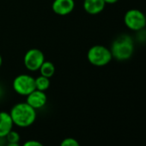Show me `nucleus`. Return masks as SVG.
Masks as SVG:
<instances>
[{"label": "nucleus", "instance_id": "1", "mask_svg": "<svg viewBox=\"0 0 146 146\" xmlns=\"http://www.w3.org/2000/svg\"><path fill=\"white\" fill-rule=\"evenodd\" d=\"M10 114L14 125L21 128H26L32 125L35 122L37 117L36 110L26 102L15 104L11 109Z\"/></svg>", "mask_w": 146, "mask_h": 146}, {"label": "nucleus", "instance_id": "2", "mask_svg": "<svg viewBox=\"0 0 146 146\" xmlns=\"http://www.w3.org/2000/svg\"><path fill=\"white\" fill-rule=\"evenodd\" d=\"M110 51L113 58H114L116 60H127L133 54L134 41L130 35L126 34L120 35L112 42Z\"/></svg>", "mask_w": 146, "mask_h": 146}, {"label": "nucleus", "instance_id": "3", "mask_svg": "<svg viewBox=\"0 0 146 146\" xmlns=\"http://www.w3.org/2000/svg\"><path fill=\"white\" fill-rule=\"evenodd\" d=\"M88 61L94 66L102 67L108 64L113 59L110 49L102 45L91 46L87 52Z\"/></svg>", "mask_w": 146, "mask_h": 146}, {"label": "nucleus", "instance_id": "4", "mask_svg": "<svg viewBox=\"0 0 146 146\" xmlns=\"http://www.w3.org/2000/svg\"><path fill=\"white\" fill-rule=\"evenodd\" d=\"M12 88L19 96H27L35 90V78L29 74H20L14 78Z\"/></svg>", "mask_w": 146, "mask_h": 146}, {"label": "nucleus", "instance_id": "5", "mask_svg": "<svg viewBox=\"0 0 146 146\" xmlns=\"http://www.w3.org/2000/svg\"><path fill=\"white\" fill-rule=\"evenodd\" d=\"M124 23L129 29L136 32L141 31L146 26V17L141 11L131 9L125 12Z\"/></svg>", "mask_w": 146, "mask_h": 146}, {"label": "nucleus", "instance_id": "6", "mask_svg": "<svg viewBox=\"0 0 146 146\" xmlns=\"http://www.w3.org/2000/svg\"><path fill=\"white\" fill-rule=\"evenodd\" d=\"M45 60L46 59L43 52L38 48L29 49L23 57V64L25 68L32 72L39 70Z\"/></svg>", "mask_w": 146, "mask_h": 146}, {"label": "nucleus", "instance_id": "7", "mask_svg": "<svg viewBox=\"0 0 146 146\" xmlns=\"http://www.w3.org/2000/svg\"><path fill=\"white\" fill-rule=\"evenodd\" d=\"M26 102L35 110L44 108L47 102V96L44 91L35 90L26 96Z\"/></svg>", "mask_w": 146, "mask_h": 146}, {"label": "nucleus", "instance_id": "8", "mask_svg": "<svg viewBox=\"0 0 146 146\" xmlns=\"http://www.w3.org/2000/svg\"><path fill=\"white\" fill-rule=\"evenodd\" d=\"M75 8L74 0H54L52 4V11L58 16H67Z\"/></svg>", "mask_w": 146, "mask_h": 146}, {"label": "nucleus", "instance_id": "9", "mask_svg": "<svg viewBox=\"0 0 146 146\" xmlns=\"http://www.w3.org/2000/svg\"><path fill=\"white\" fill-rule=\"evenodd\" d=\"M14 123L10 113L0 112V137H5L6 135L13 130Z\"/></svg>", "mask_w": 146, "mask_h": 146}, {"label": "nucleus", "instance_id": "10", "mask_svg": "<svg viewBox=\"0 0 146 146\" xmlns=\"http://www.w3.org/2000/svg\"><path fill=\"white\" fill-rule=\"evenodd\" d=\"M106 3L104 0H84V10L90 15H98L105 8Z\"/></svg>", "mask_w": 146, "mask_h": 146}, {"label": "nucleus", "instance_id": "11", "mask_svg": "<svg viewBox=\"0 0 146 146\" xmlns=\"http://www.w3.org/2000/svg\"><path fill=\"white\" fill-rule=\"evenodd\" d=\"M55 70H56L55 65L53 64V63L51 61H47V60H45L39 69L40 75L48 78H51L52 77H53V75L55 74Z\"/></svg>", "mask_w": 146, "mask_h": 146}, {"label": "nucleus", "instance_id": "12", "mask_svg": "<svg viewBox=\"0 0 146 146\" xmlns=\"http://www.w3.org/2000/svg\"><path fill=\"white\" fill-rule=\"evenodd\" d=\"M51 85L50 78L40 75L35 78V90L46 92Z\"/></svg>", "mask_w": 146, "mask_h": 146}, {"label": "nucleus", "instance_id": "13", "mask_svg": "<svg viewBox=\"0 0 146 146\" xmlns=\"http://www.w3.org/2000/svg\"><path fill=\"white\" fill-rule=\"evenodd\" d=\"M5 140L7 143H19L21 140V137L18 131L11 130L5 137Z\"/></svg>", "mask_w": 146, "mask_h": 146}, {"label": "nucleus", "instance_id": "14", "mask_svg": "<svg viewBox=\"0 0 146 146\" xmlns=\"http://www.w3.org/2000/svg\"><path fill=\"white\" fill-rule=\"evenodd\" d=\"M59 146H81L79 142L73 137H66L63 139Z\"/></svg>", "mask_w": 146, "mask_h": 146}, {"label": "nucleus", "instance_id": "15", "mask_svg": "<svg viewBox=\"0 0 146 146\" xmlns=\"http://www.w3.org/2000/svg\"><path fill=\"white\" fill-rule=\"evenodd\" d=\"M22 146H44V144L38 140H28Z\"/></svg>", "mask_w": 146, "mask_h": 146}, {"label": "nucleus", "instance_id": "16", "mask_svg": "<svg viewBox=\"0 0 146 146\" xmlns=\"http://www.w3.org/2000/svg\"><path fill=\"white\" fill-rule=\"evenodd\" d=\"M105 1V3H106V5L108 4V5H113V4H116L119 0H104Z\"/></svg>", "mask_w": 146, "mask_h": 146}, {"label": "nucleus", "instance_id": "17", "mask_svg": "<svg viewBox=\"0 0 146 146\" xmlns=\"http://www.w3.org/2000/svg\"><path fill=\"white\" fill-rule=\"evenodd\" d=\"M5 146H21L19 143H7Z\"/></svg>", "mask_w": 146, "mask_h": 146}, {"label": "nucleus", "instance_id": "18", "mask_svg": "<svg viewBox=\"0 0 146 146\" xmlns=\"http://www.w3.org/2000/svg\"><path fill=\"white\" fill-rule=\"evenodd\" d=\"M2 64H3V58H2L1 54H0V67L2 66Z\"/></svg>", "mask_w": 146, "mask_h": 146}, {"label": "nucleus", "instance_id": "19", "mask_svg": "<svg viewBox=\"0 0 146 146\" xmlns=\"http://www.w3.org/2000/svg\"><path fill=\"white\" fill-rule=\"evenodd\" d=\"M0 146H5V145L4 143H0Z\"/></svg>", "mask_w": 146, "mask_h": 146}]
</instances>
